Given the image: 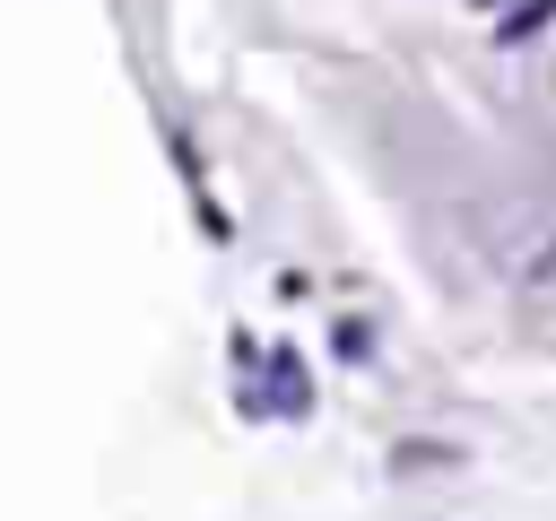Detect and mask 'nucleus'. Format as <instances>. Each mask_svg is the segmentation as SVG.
Instances as JSON below:
<instances>
[{"mask_svg": "<svg viewBox=\"0 0 556 521\" xmlns=\"http://www.w3.org/2000/svg\"><path fill=\"white\" fill-rule=\"evenodd\" d=\"M547 17H556V0H521V9L504 17V43H521V35H530V26H547Z\"/></svg>", "mask_w": 556, "mask_h": 521, "instance_id": "2", "label": "nucleus"}, {"mask_svg": "<svg viewBox=\"0 0 556 521\" xmlns=\"http://www.w3.org/2000/svg\"><path fill=\"white\" fill-rule=\"evenodd\" d=\"M269 408H278V417H304V408H313V391H304V365H295V347H278V356H269Z\"/></svg>", "mask_w": 556, "mask_h": 521, "instance_id": "1", "label": "nucleus"}]
</instances>
